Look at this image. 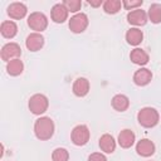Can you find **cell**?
<instances>
[{"instance_id":"1","label":"cell","mask_w":161,"mask_h":161,"mask_svg":"<svg viewBox=\"0 0 161 161\" xmlns=\"http://www.w3.org/2000/svg\"><path fill=\"white\" fill-rule=\"evenodd\" d=\"M54 122L50 117H39L34 123V133L38 140L47 141L54 135Z\"/></svg>"},{"instance_id":"2","label":"cell","mask_w":161,"mask_h":161,"mask_svg":"<svg viewBox=\"0 0 161 161\" xmlns=\"http://www.w3.org/2000/svg\"><path fill=\"white\" fill-rule=\"evenodd\" d=\"M137 121L138 123L145 128H152L155 127L160 121L158 112L152 107H143L137 113Z\"/></svg>"},{"instance_id":"3","label":"cell","mask_w":161,"mask_h":161,"mask_svg":"<svg viewBox=\"0 0 161 161\" xmlns=\"http://www.w3.org/2000/svg\"><path fill=\"white\" fill-rule=\"evenodd\" d=\"M28 106H29V109L33 114L40 116L44 112H47V109L49 107V101H48L47 96H44L42 93H36V94H33L30 97Z\"/></svg>"},{"instance_id":"4","label":"cell","mask_w":161,"mask_h":161,"mask_svg":"<svg viewBox=\"0 0 161 161\" xmlns=\"http://www.w3.org/2000/svg\"><path fill=\"white\" fill-rule=\"evenodd\" d=\"M89 137H91V132H89V128L86 125L75 126L72 130V133H70L72 142L75 146H84L89 141Z\"/></svg>"},{"instance_id":"5","label":"cell","mask_w":161,"mask_h":161,"mask_svg":"<svg viewBox=\"0 0 161 161\" xmlns=\"http://www.w3.org/2000/svg\"><path fill=\"white\" fill-rule=\"evenodd\" d=\"M28 25L31 30H35V33H40L47 29L48 18L40 11H34L28 16Z\"/></svg>"},{"instance_id":"6","label":"cell","mask_w":161,"mask_h":161,"mask_svg":"<svg viewBox=\"0 0 161 161\" xmlns=\"http://www.w3.org/2000/svg\"><path fill=\"white\" fill-rule=\"evenodd\" d=\"M88 23H89L88 16L84 13H78V14H74L69 19L68 26H69L70 31H73L75 34H80V33H83L87 29Z\"/></svg>"},{"instance_id":"7","label":"cell","mask_w":161,"mask_h":161,"mask_svg":"<svg viewBox=\"0 0 161 161\" xmlns=\"http://www.w3.org/2000/svg\"><path fill=\"white\" fill-rule=\"evenodd\" d=\"M21 55V48L18 43H6L5 45H3L1 50H0V57L4 62L9 63L13 59H18Z\"/></svg>"},{"instance_id":"8","label":"cell","mask_w":161,"mask_h":161,"mask_svg":"<svg viewBox=\"0 0 161 161\" xmlns=\"http://www.w3.org/2000/svg\"><path fill=\"white\" fill-rule=\"evenodd\" d=\"M155 143L148 138H142L136 143V151L142 157H150L155 153Z\"/></svg>"},{"instance_id":"9","label":"cell","mask_w":161,"mask_h":161,"mask_svg":"<svg viewBox=\"0 0 161 161\" xmlns=\"http://www.w3.org/2000/svg\"><path fill=\"white\" fill-rule=\"evenodd\" d=\"M25 45L30 52H38L43 48L44 45V36L40 33H30L26 36L25 40Z\"/></svg>"},{"instance_id":"10","label":"cell","mask_w":161,"mask_h":161,"mask_svg":"<svg viewBox=\"0 0 161 161\" xmlns=\"http://www.w3.org/2000/svg\"><path fill=\"white\" fill-rule=\"evenodd\" d=\"M68 10L67 8L63 5V3H59V4H55L52 10H50V18L54 23L57 24H62L64 23L67 19H68Z\"/></svg>"},{"instance_id":"11","label":"cell","mask_w":161,"mask_h":161,"mask_svg":"<svg viewBox=\"0 0 161 161\" xmlns=\"http://www.w3.org/2000/svg\"><path fill=\"white\" fill-rule=\"evenodd\" d=\"M127 21L135 26H142L147 23V14L145 10L135 9L127 14Z\"/></svg>"},{"instance_id":"12","label":"cell","mask_w":161,"mask_h":161,"mask_svg":"<svg viewBox=\"0 0 161 161\" xmlns=\"http://www.w3.org/2000/svg\"><path fill=\"white\" fill-rule=\"evenodd\" d=\"M26 13H28L26 5L23 3H11L8 6V15L14 20L23 19L26 15Z\"/></svg>"},{"instance_id":"13","label":"cell","mask_w":161,"mask_h":161,"mask_svg":"<svg viewBox=\"0 0 161 161\" xmlns=\"http://www.w3.org/2000/svg\"><path fill=\"white\" fill-rule=\"evenodd\" d=\"M151 79H152V72L147 68H140L133 74V82L136 86H140V87L147 86L151 82Z\"/></svg>"},{"instance_id":"14","label":"cell","mask_w":161,"mask_h":161,"mask_svg":"<svg viewBox=\"0 0 161 161\" xmlns=\"http://www.w3.org/2000/svg\"><path fill=\"white\" fill-rule=\"evenodd\" d=\"M118 145L122 148H130L133 146L135 141H136V136L133 133V131H131L130 128H125L119 132L118 135Z\"/></svg>"},{"instance_id":"15","label":"cell","mask_w":161,"mask_h":161,"mask_svg":"<svg viewBox=\"0 0 161 161\" xmlns=\"http://www.w3.org/2000/svg\"><path fill=\"white\" fill-rule=\"evenodd\" d=\"M73 93L77 96V97H84L88 94L89 92V80L87 78H83V77H79L74 80L73 83Z\"/></svg>"},{"instance_id":"16","label":"cell","mask_w":161,"mask_h":161,"mask_svg":"<svg viewBox=\"0 0 161 161\" xmlns=\"http://www.w3.org/2000/svg\"><path fill=\"white\" fill-rule=\"evenodd\" d=\"M98 145H99V148H101L103 152H106V153H112V152H114V150H116V140H114L113 136L109 135V133L102 135L101 138H99Z\"/></svg>"},{"instance_id":"17","label":"cell","mask_w":161,"mask_h":161,"mask_svg":"<svg viewBox=\"0 0 161 161\" xmlns=\"http://www.w3.org/2000/svg\"><path fill=\"white\" fill-rule=\"evenodd\" d=\"M130 59H131L132 63H135L137 65H146L148 63V60H150V57H148V54L143 49L135 48L130 53Z\"/></svg>"},{"instance_id":"18","label":"cell","mask_w":161,"mask_h":161,"mask_svg":"<svg viewBox=\"0 0 161 161\" xmlns=\"http://www.w3.org/2000/svg\"><path fill=\"white\" fill-rule=\"evenodd\" d=\"M0 33L6 39H13L18 33V25L13 20H5L0 25Z\"/></svg>"},{"instance_id":"19","label":"cell","mask_w":161,"mask_h":161,"mask_svg":"<svg viewBox=\"0 0 161 161\" xmlns=\"http://www.w3.org/2000/svg\"><path fill=\"white\" fill-rule=\"evenodd\" d=\"M126 40H127V43L130 45H133V47L141 44V42L143 40V33H142V30L138 29V28H131L126 33Z\"/></svg>"},{"instance_id":"20","label":"cell","mask_w":161,"mask_h":161,"mask_svg":"<svg viewBox=\"0 0 161 161\" xmlns=\"http://www.w3.org/2000/svg\"><path fill=\"white\" fill-rule=\"evenodd\" d=\"M112 107L118 112H125L130 107V99L125 94H116L111 101Z\"/></svg>"},{"instance_id":"21","label":"cell","mask_w":161,"mask_h":161,"mask_svg":"<svg viewBox=\"0 0 161 161\" xmlns=\"http://www.w3.org/2000/svg\"><path fill=\"white\" fill-rule=\"evenodd\" d=\"M24 70V63L18 58V59H13L6 64V72L9 75L13 77H18L23 73Z\"/></svg>"},{"instance_id":"22","label":"cell","mask_w":161,"mask_h":161,"mask_svg":"<svg viewBox=\"0 0 161 161\" xmlns=\"http://www.w3.org/2000/svg\"><path fill=\"white\" fill-rule=\"evenodd\" d=\"M147 16L153 24L161 23V4H157V3L151 4L147 11Z\"/></svg>"},{"instance_id":"23","label":"cell","mask_w":161,"mask_h":161,"mask_svg":"<svg viewBox=\"0 0 161 161\" xmlns=\"http://www.w3.org/2000/svg\"><path fill=\"white\" fill-rule=\"evenodd\" d=\"M121 6H122V3L119 0H106L103 3V10L106 14H117L119 10H121Z\"/></svg>"},{"instance_id":"24","label":"cell","mask_w":161,"mask_h":161,"mask_svg":"<svg viewBox=\"0 0 161 161\" xmlns=\"http://www.w3.org/2000/svg\"><path fill=\"white\" fill-rule=\"evenodd\" d=\"M52 160L53 161H68L69 160V152L64 147H57L52 152Z\"/></svg>"},{"instance_id":"25","label":"cell","mask_w":161,"mask_h":161,"mask_svg":"<svg viewBox=\"0 0 161 161\" xmlns=\"http://www.w3.org/2000/svg\"><path fill=\"white\" fill-rule=\"evenodd\" d=\"M63 5L67 8V10L69 13L78 14V10H80V6H82V1L80 0H64Z\"/></svg>"},{"instance_id":"26","label":"cell","mask_w":161,"mask_h":161,"mask_svg":"<svg viewBox=\"0 0 161 161\" xmlns=\"http://www.w3.org/2000/svg\"><path fill=\"white\" fill-rule=\"evenodd\" d=\"M143 4L142 0H136V1H130V0H123L122 1V6L127 10H135L138 9V6H141Z\"/></svg>"},{"instance_id":"27","label":"cell","mask_w":161,"mask_h":161,"mask_svg":"<svg viewBox=\"0 0 161 161\" xmlns=\"http://www.w3.org/2000/svg\"><path fill=\"white\" fill-rule=\"evenodd\" d=\"M88 161H107V157L101 152H93L89 155Z\"/></svg>"},{"instance_id":"28","label":"cell","mask_w":161,"mask_h":161,"mask_svg":"<svg viewBox=\"0 0 161 161\" xmlns=\"http://www.w3.org/2000/svg\"><path fill=\"white\" fill-rule=\"evenodd\" d=\"M88 4L91 6H93V8H98V6H101L103 4V1L102 0H88Z\"/></svg>"}]
</instances>
